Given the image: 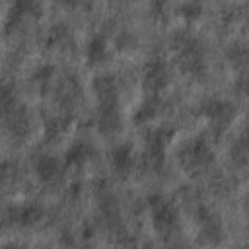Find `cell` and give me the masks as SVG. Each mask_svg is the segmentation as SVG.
I'll return each instance as SVG.
<instances>
[{
  "label": "cell",
  "instance_id": "3957f363",
  "mask_svg": "<svg viewBox=\"0 0 249 249\" xmlns=\"http://www.w3.org/2000/svg\"><path fill=\"white\" fill-rule=\"evenodd\" d=\"M150 208H152V218H154V224L158 228H171L177 224V212H175V206L165 200L163 196L156 195L150 198Z\"/></svg>",
  "mask_w": 249,
  "mask_h": 249
},
{
  "label": "cell",
  "instance_id": "8fae6325",
  "mask_svg": "<svg viewBox=\"0 0 249 249\" xmlns=\"http://www.w3.org/2000/svg\"><path fill=\"white\" fill-rule=\"evenodd\" d=\"M107 58V41L103 35H93L88 43V60L89 64L103 62Z\"/></svg>",
  "mask_w": 249,
  "mask_h": 249
},
{
  "label": "cell",
  "instance_id": "d6986e66",
  "mask_svg": "<svg viewBox=\"0 0 249 249\" xmlns=\"http://www.w3.org/2000/svg\"><path fill=\"white\" fill-rule=\"evenodd\" d=\"M247 121H249V113H247Z\"/></svg>",
  "mask_w": 249,
  "mask_h": 249
},
{
  "label": "cell",
  "instance_id": "8992f818",
  "mask_svg": "<svg viewBox=\"0 0 249 249\" xmlns=\"http://www.w3.org/2000/svg\"><path fill=\"white\" fill-rule=\"evenodd\" d=\"M91 88H93L99 103H115L117 101L119 84H117V78L113 74H99V76H95L93 82H91Z\"/></svg>",
  "mask_w": 249,
  "mask_h": 249
},
{
  "label": "cell",
  "instance_id": "6da1fadb",
  "mask_svg": "<svg viewBox=\"0 0 249 249\" xmlns=\"http://www.w3.org/2000/svg\"><path fill=\"white\" fill-rule=\"evenodd\" d=\"M169 82V70L167 64L160 58L150 60L144 68V88L148 93H160Z\"/></svg>",
  "mask_w": 249,
  "mask_h": 249
},
{
  "label": "cell",
  "instance_id": "2e32d148",
  "mask_svg": "<svg viewBox=\"0 0 249 249\" xmlns=\"http://www.w3.org/2000/svg\"><path fill=\"white\" fill-rule=\"evenodd\" d=\"M53 72H54V68L51 64H43V66H39L35 70V80L37 82H49L51 76H53Z\"/></svg>",
  "mask_w": 249,
  "mask_h": 249
},
{
  "label": "cell",
  "instance_id": "e0dca14e",
  "mask_svg": "<svg viewBox=\"0 0 249 249\" xmlns=\"http://www.w3.org/2000/svg\"><path fill=\"white\" fill-rule=\"evenodd\" d=\"M233 88H235V91H237L239 95L249 97V76H239V78L235 80Z\"/></svg>",
  "mask_w": 249,
  "mask_h": 249
},
{
  "label": "cell",
  "instance_id": "ffe728a7",
  "mask_svg": "<svg viewBox=\"0 0 249 249\" xmlns=\"http://www.w3.org/2000/svg\"><path fill=\"white\" fill-rule=\"evenodd\" d=\"M247 204H249V200H247Z\"/></svg>",
  "mask_w": 249,
  "mask_h": 249
},
{
  "label": "cell",
  "instance_id": "30bf717a",
  "mask_svg": "<svg viewBox=\"0 0 249 249\" xmlns=\"http://www.w3.org/2000/svg\"><path fill=\"white\" fill-rule=\"evenodd\" d=\"M132 161H134V158H132V146L130 144H121L111 154V163L117 171H123V173L128 171L132 167Z\"/></svg>",
  "mask_w": 249,
  "mask_h": 249
},
{
  "label": "cell",
  "instance_id": "9c48e42d",
  "mask_svg": "<svg viewBox=\"0 0 249 249\" xmlns=\"http://www.w3.org/2000/svg\"><path fill=\"white\" fill-rule=\"evenodd\" d=\"M158 109H160V97H158V93H148L144 97V101L138 105V109H136V113H134L132 119H134L136 124L138 123H146L152 117H156Z\"/></svg>",
  "mask_w": 249,
  "mask_h": 249
},
{
  "label": "cell",
  "instance_id": "5bb4252c",
  "mask_svg": "<svg viewBox=\"0 0 249 249\" xmlns=\"http://www.w3.org/2000/svg\"><path fill=\"white\" fill-rule=\"evenodd\" d=\"M202 6L198 2H187V4H181L179 6V12L185 16V18H196L200 14Z\"/></svg>",
  "mask_w": 249,
  "mask_h": 249
},
{
  "label": "cell",
  "instance_id": "7c38bea8",
  "mask_svg": "<svg viewBox=\"0 0 249 249\" xmlns=\"http://www.w3.org/2000/svg\"><path fill=\"white\" fill-rule=\"evenodd\" d=\"M89 154H91V148L86 142H78V144H74L66 152V158L64 160H66L68 165H80V163H84L89 158Z\"/></svg>",
  "mask_w": 249,
  "mask_h": 249
},
{
  "label": "cell",
  "instance_id": "9a60e30c",
  "mask_svg": "<svg viewBox=\"0 0 249 249\" xmlns=\"http://www.w3.org/2000/svg\"><path fill=\"white\" fill-rule=\"evenodd\" d=\"M68 37V29L64 27V25H54L53 29H51V33H49V43H62V39H66Z\"/></svg>",
  "mask_w": 249,
  "mask_h": 249
},
{
  "label": "cell",
  "instance_id": "52a82bcc",
  "mask_svg": "<svg viewBox=\"0 0 249 249\" xmlns=\"http://www.w3.org/2000/svg\"><path fill=\"white\" fill-rule=\"evenodd\" d=\"M35 173L41 181H53L60 173V161L53 156H39L35 160Z\"/></svg>",
  "mask_w": 249,
  "mask_h": 249
},
{
  "label": "cell",
  "instance_id": "44dd1931",
  "mask_svg": "<svg viewBox=\"0 0 249 249\" xmlns=\"http://www.w3.org/2000/svg\"><path fill=\"white\" fill-rule=\"evenodd\" d=\"M247 249H249V247H247Z\"/></svg>",
  "mask_w": 249,
  "mask_h": 249
},
{
  "label": "cell",
  "instance_id": "7a4b0ae2",
  "mask_svg": "<svg viewBox=\"0 0 249 249\" xmlns=\"http://www.w3.org/2000/svg\"><path fill=\"white\" fill-rule=\"evenodd\" d=\"M181 160L189 167H204L206 163L212 161V152H210V148H208V144L204 140L196 138V140H193V142L183 146Z\"/></svg>",
  "mask_w": 249,
  "mask_h": 249
},
{
  "label": "cell",
  "instance_id": "ac0fdd59",
  "mask_svg": "<svg viewBox=\"0 0 249 249\" xmlns=\"http://www.w3.org/2000/svg\"><path fill=\"white\" fill-rule=\"evenodd\" d=\"M117 45H119L121 49H124V47H132V45H134V35H132L130 31H123V33L117 37Z\"/></svg>",
  "mask_w": 249,
  "mask_h": 249
},
{
  "label": "cell",
  "instance_id": "4fadbf2b",
  "mask_svg": "<svg viewBox=\"0 0 249 249\" xmlns=\"http://www.w3.org/2000/svg\"><path fill=\"white\" fill-rule=\"evenodd\" d=\"M66 121H68V119H62V117H53V119H49V121L45 123V132H47V136H49V138L58 136V134L64 130V126H66Z\"/></svg>",
  "mask_w": 249,
  "mask_h": 249
},
{
  "label": "cell",
  "instance_id": "ba28073f",
  "mask_svg": "<svg viewBox=\"0 0 249 249\" xmlns=\"http://www.w3.org/2000/svg\"><path fill=\"white\" fill-rule=\"evenodd\" d=\"M12 216H14V222L16 224H21V226H31L35 224L41 216H43V208L35 202H27L23 206H18V208H12Z\"/></svg>",
  "mask_w": 249,
  "mask_h": 249
},
{
  "label": "cell",
  "instance_id": "5b68a950",
  "mask_svg": "<svg viewBox=\"0 0 249 249\" xmlns=\"http://www.w3.org/2000/svg\"><path fill=\"white\" fill-rule=\"evenodd\" d=\"M202 115L208 117L212 123H228L230 117L233 115V105L226 99H218V97H208L202 101L200 105Z\"/></svg>",
  "mask_w": 249,
  "mask_h": 249
},
{
  "label": "cell",
  "instance_id": "277c9868",
  "mask_svg": "<svg viewBox=\"0 0 249 249\" xmlns=\"http://www.w3.org/2000/svg\"><path fill=\"white\" fill-rule=\"evenodd\" d=\"M97 128L101 134H115L121 130V113L115 103H99Z\"/></svg>",
  "mask_w": 249,
  "mask_h": 249
}]
</instances>
